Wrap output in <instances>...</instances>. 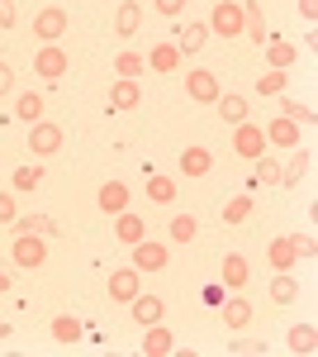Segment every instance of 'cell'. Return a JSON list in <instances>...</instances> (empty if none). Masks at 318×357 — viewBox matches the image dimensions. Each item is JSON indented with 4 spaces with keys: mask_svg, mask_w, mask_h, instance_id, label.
Masks as SVG:
<instances>
[{
    "mask_svg": "<svg viewBox=\"0 0 318 357\" xmlns=\"http://www.w3.org/2000/svg\"><path fill=\"white\" fill-rule=\"evenodd\" d=\"M205 24H209V33H218V38H242V24H247L242 0H218V5H214V15L205 20Z\"/></svg>",
    "mask_w": 318,
    "mask_h": 357,
    "instance_id": "cell-1",
    "label": "cell"
},
{
    "mask_svg": "<svg viewBox=\"0 0 318 357\" xmlns=\"http://www.w3.org/2000/svg\"><path fill=\"white\" fill-rule=\"evenodd\" d=\"M10 262L15 267H43L48 262V248H43V234H15V243H10Z\"/></svg>",
    "mask_w": 318,
    "mask_h": 357,
    "instance_id": "cell-2",
    "label": "cell"
},
{
    "mask_svg": "<svg viewBox=\"0 0 318 357\" xmlns=\"http://www.w3.org/2000/svg\"><path fill=\"white\" fill-rule=\"evenodd\" d=\"M67 67H72V57H67L62 43H43V48L33 53V72H38L43 82H62V77H67Z\"/></svg>",
    "mask_w": 318,
    "mask_h": 357,
    "instance_id": "cell-3",
    "label": "cell"
},
{
    "mask_svg": "<svg viewBox=\"0 0 318 357\" xmlns=\"http://www.w3.org/2000/svg\"><path fill=\"white\" fill-rule=\"evenodd\" d=\"M233 153L247 158V162H257V158L266 153V129H262V124H252V119L233 124Z\"/></svg>",
    "mask_w": 318,
    "mask_h": 357,
    "instance_id": "cell-4",
    "label": "cell"
},
{
    "mask_svg": "<svg viewBox=\"0 0 318 357\" xmlns=\"http://www.w3.org/2000/svg\"><path fill=\"white\" fill-rule=\"evenodd\" d=\"M29 153H33V158H53V153H62V124H53V119L29 124Z\"/></svg>",
    "mask_w": 318,
    "mask_h": 357,
    "instance_id": "cell-5",
    "label": "cell"
},
{
    "mask_svg": "<svg viewBox=\"0 0 318 357\" xmlns=\"http://www.w3.org/2000/svg\"><path fill=\"white\" fill-rule=\"evenodd\" d=\"M186 96L195 100V105H214L223 91H218V72H209V67H195V72H186Z\"/></svg>",
    "mask_w": 318,
    "mask_h": 357,
    "instance_id": "cell-6",
    "label": "cell"
},
{
    "mask_svg": "<svg viewBox=\"0 0 318 357\" xmlns=\"http://www.w3.org/2000/svg\"><path fill=\"white\" fill-rule=\"evenodd\" d=\"M166 262H171L166 243H157V238H138L133 243V267L138 272H166Z\"/></svg>",
    "mask_w": 318,
    "mask_h": 357,
    "instance_id": "cell-7",
    "label": "cell"
},
{
    "mask_svg": "<svg viewBox=\"0 0 318 357\" xmlns=\"http://www.w3.org/2000/svg\"><path fill=\"white\" fill-rule=\"evenodd\" d=\"M33 38H43V43H57V38H67V10H62V5H48V10H38V15H33Z\"/></svg>",
    "mask_w": 318,
    "mask_h": 357,
    "instance_id": "cell-8",
    "label": "cell"
},
{
    "mask_svg": "<svg viewBox=\"0 0 318 357\" xmlns=\"http://www.w3.org/2000/svg\"><path fill=\"white\" fill-rule=\"evenodd\" d=\"M138 291H143V272H138V267H119V272H109V301L129 305Z\"/></svg>",
    "mask_w": 318,
    "mask_h": 357,
    "instance_id": "cell-9",
    "label": "cell"
},
{
    "mask_svg": "<svg viewBox=\"0 0 318 357\" xmlns=\"http://www.w3.org/2000/svg\"><path fill=\"white\" fill-rule=\"evenodd\" d=\"M266 148H299V124L290 114H276L266 124Z\"/></svg>",
    "mask_w": 318,
    "mask_h": 357,
    "instance_id": "cell-10",
    "label": "cell"
},
{
    "mask_svg": "<svg viewBox=\"0 0 318 357\" xmlns=\"http://www.w3.org/2000/svg\"><path fill=\"white\" fill-rule=\"evenodd\" d=\"M218 310H223V329H233V333H242L247 324H252V301L247 296H233V301H218Z\"/></svg>",
    "mask_w": 318,
    "mask_h": 357,
    "instance_id": "cell-11",
    "label": "cell"
},
{
    "mask_svg": "<svg viewBox=\"0 0 318 357\" xmlns=\"http://www.w3.org/2000/svg\"><path fill=\"white\" fill-rule=\"evenodd\" d=\"M176 353V338H171V329L166 324H148V333H143V357H171Z\"/></svg>",
    "mask_w": 318,
    "mask_h": 357,
    "instance_id": "cell-12",
    "label": "cell"
},
{
    "mask_svg": "<svg viewBox=\"0 0 318 357\" xmlns=\"http://www.w3.org/2000/svg\"><path fill=\"white\" fill-rule=\"evenodd\" d=\"M138 100H143V86L133 77H119L109 86V110H138Z\"/></svg>",
    "mask_w": 318,
    "mask_h": 357,
    "instance_id": "cell-13",
    "label": "cell"
},
{
    "mask_svg": "<svg viewBox=\"0 0 318 357\" xmlns=\"http://www.w3.org/2000/svg\"><path fill=\"white\" fill-rule=\"evenodd\" d=\"M143 29V5L138 0H119V10H114V33L119 38H133Z\"/></svg>",
    "mask_w": 318,
    "mask_h": 357,
    "instance_id": "cell-14",
    "label": "cell"
},
{
    "mask_svg": "<svg viewBox=\"0 0 318 357\" xmlns=\"http://www.w3.org/2000/svg\"><path fill=\"white\" fill-rule=\"evenodd\" d=\"M209 172H214V153L209 148H186V153H181V176L200 181V176H209Z\"/></svg>",
    "mask_w": 318,
    "mask_h": 357,
    "instance_id": "cell-15",
    "label": "cell"
},
{
    "mask_svg": "<svg viewBox=\"0 0 318 357\" xmlns=\"http://www.w3.org/2000/svg\"><path fill=\"white\" fill-rule=\"evenodd\" d=\"M95 205H100L105 215H124V210H129V186H124V181H105L100 195H95Z\"/></svg>",
    "mask_w": 318,
    "mask_h": 357,
    "instance_id": "cell-16",
    "label": "cell"
},
{
    "mask_svg": "<svg viewBox=\"0 0 318 357\" xmlns=\"http://www.w3.org/2000/svg\"><path fill=\"white\" fill-rule=\"evenodd\" d=\"M218 276H223V286H228V291H242V286H247V276H252V267H247V257H242V252H228V257H223V267H218Z\"/></svg>",
    "mask_w": 318,
    "mask_h": 357,
    "instance_id": "cell-17",
    "label": "cell"
},
{
    "mask_svg": "<svg viewBox=\"0 0 318 357\" xmlns=\"http://www.w3.org/2000/svg\"><path fill=\"white\" fill-rule=\"evenodd\" d=\"M114 238H119L124 248H133L138 238H148V224L138 220L133 210H124V215H114Z\"/></svg>",
    "mask_w": 318,
    "mask_h": 357,
    "instance_id": "cell-18",
    "label": "cell"
},
{
    "mask_svg": "<svg viewBox=\"0 0 318 357\" xmlns=\"http://www.w3.org/2000/svg\"><path fill=\"white\" fill-rule=\"evenodd\" d=\"M10 229H15V234H43V238L62 234L53 215H15V220H10Z\"/></svg>",
    "mask_w": 318,
    "mask_h": 357,
    "instance_id": "cell-19",
    "label": "cell"
},
{
    "mask_svg": "<svg viewBox=\"0 0 318 357\" xmlns=\"http://www.w3.org/2000/svg\"><path fill=\"white\" fill-rule=\"evenodd\" d=\"M309 162H314V153L309 148H294L290 153V167H280V186L290 191V186H299L304 176H309Z\"/></svg>",
    "mask_w": 318,
    "mask_h": 357,
    "instance_id": "cell-20",
    "label": "cell"
},
{
    "mask_svg": "<svg viewBox=\"0 0 318 357\" xmlns=\"http://www.w3.org/2000/svg\"><path fill=\"white\" fill-rule=\"evenodd\" d=\"M266 62L276 67V72H285V67H294V57H299V48L294 43H285V38H266Z\"/></svg>",
    "mask_w": 318,
    "mask_h": 357,
    "instance_id": "cell-21",
    "label": "cell"
},
{
    "mask_svg": "<svg viewBox=\"0 0 318 357\" xmlns=\"http://www.w3.org/2000/svg\"><path fill=\"white\" fill-rule=\"evenodd\" d=\"M143 62H148L152 72H181V48H176V43H157Z\"/></svg>",
    "mask_w": 318,
    "mask_h": 357,
    "instance_id": "cell-22",
    "label": "cell"
},
{
    "mask_svg": "<svg viewBox=\"0 0 318 357\" xmlns=\"http://www.w3.org/2000/svg\"><path fill=\"white\" fill-rule=\"evenodd\" d=\"M133 319H138V324H143V329H148V324H157L161 319V310H166V305L157 301V296H143V291H138V296H133Z\"/></svg>",
    "mask_w": 318,
    "mask_h": 357,
    "instance_id": "cell-23",
    "label": "cell"
},
{
    "mask_svg": "<svg viewBox=\"0 0 318 357\" xmlns=\"http://www.w3.org/2000/svg\"><path fill=\"white\" fill-rule=\"evenodd\" d=\"M285 348H290V353H299V357L314 353V348H318V329H314V324H294V329L285 333Z\"/></svg>",
    "mask_w": 318,
    "mask_h": 357,
    "instance_id": "cell-24",
    "label": "cell"
},
{
    "mask_svg": "<svg viewBox=\"0 0 318 357\" xmlns=\"http://www.w3.org/2000/svg\"><path fill=\"white\" fill-rule=\"evenodd\" d=\"M205 43H209V24H186V29H181V38H176L181 57H186V53H200Z\"/></svg>",
    "mask_w": 318,
    "mask_h": 357,
    "instance_id": "cell-25",
    "label": "cell"
},
{
    "mask_svg": "<svg viewBox=\"0 0 318 357\" xmlns=\"http://www.w3.org/2000/svg\"><path fill=\"white\" fill-rule=\"evenodd\" d=\"M15 119H24V124H38V119H43V96H38V91H24V96L15 100Z\"/></svg>",
    "mask_w": 318,
    "mask_h": 357,
    "instance_id": "cell-26",
    "label": "cell"
},
{
    "mask_svg": "<svg viewBox=\"0 0 318 357\" xmlns=\"http://www.w3.org/2000/svg\"><path fill=\"white\" fill-rule=\"evenodd\" d=\"M81 333H86V324H81L77 314H57L53 319V338L57 343H81Z\"/></svg>",
    "mask_w": 318,
    "mask_h": 357,
    "instance_id": "cell-27",
    "label": "cell"
},
{
    "mask_svg": "<svg viewBox=\"0 0 318 357\" xmlns=\"http://www.w3.org/2000/svg\"><path fill=\"white\" fill-rule=\"evenodd\" d=\"M271 267H276V272H294V267H299L290 238H276V243H271Z\"/></svg>",
    "mask_w": 318,
    "mask_h": 357,
    "instance_id": "cell-28",
    "label": "cell"
},
{
    "mask_svg": "<svg viewBox=\"0 0 318 357\" xmlns=\"http://www.w3.org/2000/svg\"><path fill=\"white\" fill-rule=\"evenodd\" d=\"M214 105L223 114V124H242V119H247V96H218Z\"/></svg>",
    "mask_w": 318,
    "mask_h": 357,
    "instance_id": "cell-29",
    "label": "cell"
},
{
    "mask_svg": "<svg viewBox=\"0 0 318 357\" xmlns=\"http://www.w3.org/2000/svg\"><path fill=\"white\" fill-rule=\"evenodd\" d=\"M148 200H152V205H171V200H176V181L152 172V176H148Z\"/></svg>",
    "mask_w": 318,
    "mask_h": 357,
    "instance_id": "cell-30",
    "label": "cell"
},
{
    "mask_svg": "<svg viewBox=\"0 0 318 357\" xmlns=\"http://www.w3.org/2000/svg\"><path fill=\"white\" fill-rule=\"evenodd\" d=\"M294 296H299L294 276H290V272H276V281H271V301H276V305H290Z\"/></svg>",
    "mask_w": 318,
    "mask_h": 357,
    "instance_id": "cell-31",
    "label": "cell"
},
{
    "mask_svg": "<svg viewBox=\"0 0 318 357\" xmlns=\"http://www.w3.org/2000/svg\"><path fill=\"white\" fill-rule=\"evenodd\" d=\"M38 181H43V167H38V162L15 167V176H10V186H15V191H33Z\"/></svg>",
    "mask_w": 318,
    "mask_h": 357,
    "instance_id": "cell-32",
    "label": "cell"
},
{
    "mask_svg": "<svg viewBox=\"0 0 318 357\" xmlns=\"http://www.w3.org/2000/svg\"><path fill=\"white\" fill-rule=\"evenodd\" d=\"M114 72H119V77H133V82H138V77L148 72V62H143V53H119V57H114Z\"/></svg>",
    "mask_w": 318,
    "mask_h": 357,
    "instance_id": "cell-33",
    "label": "cell"
},
{
    "mask_svg": "<svg viewBox=\"0 0 318 357\" xmlns=\"http://www.w3.org/2000/svg\"><path fill=\"white\" fill-rule=\"evenodd\" d=\"M247 215H252V195H247V191H242V195H233V200L223 205V224H242Z\"/></svg>",
    "mask_w": 318,
    "mask_h": 357,
    "instance_id": "cell-34",
    "label": "cell"
},
{
    "mask_svg": "<svg viewBox=\"0 0 318 357\" xmlns=\"http://www.w3.org/2000/svg\"><path fill=\"white\" fill-rule=\"evenodd\" d=\"M166 229H171V243H190L200 224H195V215H171V224H166Z\"/></svg>",
    "mask_w": 318,
    "mask_h": 357,
    "instance_id": "cell-35",
    "label": "cell"
},
{
    "mask_svg": "<svg viewBox=\"0 0 318 357\" xmlns=\"http://www.w3.org/2000/svg\"><path fill=\"white\" fill-rule=\"evenodd\" d=\"M280 91H285V72H276V67H271V72L257 77V96H280Z\"/></svg>",
    "mask_w": 318,
    "mask_h": 357,
    "instance_id": "cell-36",
    "label": "cell"
},
{
    "mask_svg": "<svg viewBox=\"0 0 318 357\" xmlns=\"http://www.w3.org/2000/svg\"><path fill=\"white\" fill-rule=\"evenodd\" d=\"M257 181H262V186H280V162H276V158H257Z\"/></svg>",
    "mask_w": 318,
    "mask_h": 357,
    "instance_id": "cell-37",
    "label": "cell"
},
{
    "mask_svg": "<svg viewBox=\"0 0 318 357\" xmlns=\"http://www.w3.org/2000/svg\"><path fill=\"white\" fill-rule=\"evenodd\" d=\"M280 114H290L294 124H314V110H309V105H299V100H280Z\"/></svg>",
    "mask_w": 318,
    "mask_h": 357,
    "instance_id": "cell-38",
    "label": "cell"
},
{
    "mask_svg": "<svg viewBox=\"0 0 318 357\" xmlns=\"http://www.w3.org/2000/svg\"><path fill=\"white\" fill-rule=\"evenodd\" d=\"M290 243H294V257H314V234H309V229L290 234Z\"/></svg>",
    "mask_w": 318,
    "mask_h": 357,
    "instance_id": "cell-39",
    "label": "cell"
},
{
    "mask_svg": "<svg viewBox=\"0 0 318 357\" xmlns=\"http://www.w3.org/2000/svg\"><path fill=\"white\" fill-rule=\"evenodd\" d=\"M157 5V15H166V20H181L186 15V0H152Z\"/></svg>",
    "mask_w": 318,
    "mask_h": 357,
    "instance_id": "cell-40",
    "label": "cell"
},
{
    "mask_svg": "<svg viewBox=\"0 0 318 357\" xmlns=\"http://www.w3.org/2000/svg\"><path fill=\"white\" fill-rule=\"evenodd\" d=\"M19 215V205H15V191H0V224H10Z\"/></svg>",
    "mask_w": 318,
    "mask_h": 357,
    "instance_id": "cell-41",
    "label": "cell"
},
{
    "mask_svg": "<svg viewBox=\"0 0 318 357\" xmlns=\"http://www.w3.org/2000/svg\"><path fill=\"white\" fill-rule=\"evenodd\" d=\"M15 20H19L15 15V0H0V29H15Z\"/></svg>",
    "mask_w": 318,
    "mask_h": 357,
    "instance_id": "cell-42",
    "label": "cell"
},
{
    "mask_svg": "<svg viewBox=\"0 0 318 357\" xmlns=\"http://www.w3.org/2000/svg\"><path fill=\"white\" fill-rule=\"evenodd\" d=\"M10 91H15V67L0 62V96H10Z\"/></svg>",
    "mask_w": 318,
    "mask_h": 357,
    "instance_id": "cell-43",
    "label": "cell"
},
{
    "mask_svg": "<svg viewBox=\"0 0 318 357\" xmlns=\"http://www.w3.org/2000/svg\"><path fill=\"white\" fill-rule=\"evenodd\" d=\"M299 15L304 20H318V0H299Z\"/></svg>",
    "mask_w": 318,
    "mask_h": 357,
    "instance_id": "cell-44",
    "label": "cell"
},
{
    "mask_svg": "<svg viewBox=\"0 0 318 357\" xmlns=\"http://www.w3.org/2000/svg\"><path fill=\"white\" fill-rule=\"evenodd\" d=\"M228 348H233V353H238V357H252V353H262L257 343H228Z\"/></svg>",
    "mask_w": 318,
    "mask_h": 357,
    "instance_id": "cell-45",
    "label": "cell"
},
{
    "mask_svg": "<svg viewBox=\"0 0 318 357\" xmlns=\"http://www.w3.org/2000/svg\"><path fill=\"white\" fill-rule=\"evenodd\" d=\"M0 291H10V272H0Z\"/></svg>",
    "mask_w": 318,
    "mask_h": 357,
    "instance_id": "cell-46",
    "label": "cell"
},
{
    "mask_svg": "<svg viewBox=\"0 0 318 357\" xmlns=\"http://www.w3.org/2000/svg\"><path fill=\"white\" fill-rule=\"evenodd\" d=\"M0 338H10V324H0Z\"/></svg>",
    "mask_w": 318,
    "mask_h": 357,
    "instance_id": "cell-47",
    "label": "cell"
}]
</instances>
